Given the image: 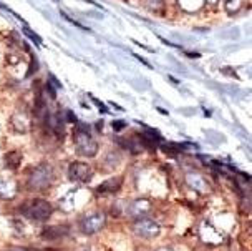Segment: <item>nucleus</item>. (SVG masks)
<instances>
[{"mask_svg": "<svg viewBox=\"0 0 252 251\" xmlns=\"http://www.w3.org/2000/svg\"><path fill=\"white\" fill-rule=\"evenodd\" d=\"M73 143H75V148L78 150L80 155L83 156H94L96 155L98 145L96 142L93 140L92 133H90V128L87 125H78L73 133Z\"/></svg>", "mask_w": 252, "mask_h": 251, "instance_id": "obj_1", "label": "nucleus"}, {"mask_svg": "<svg viewBox=\"0 0 252 251\" xmlns=\"http://www.w3.org/2000/svg\"><path fill=\"white\" fill-rule=\"evenodd\" d=\"M20 212L24 213L27 218H30V219L45 221V219L50 218L53 208H52V205L48 203V201L37 198V200H32V201H29V203L22 205Z\"/></svg>", "mask_w": 252, "mask_h": 251, "instance_id": "obj_2", "label": "nucleus"}, {"mask_svg": "<svg viewBox=\"0 0 252 251\" xmlns=\"http://www.w3.org/2000/svg\"><path fill=\"white\" fill-rule=\"evenodd\" d=\"M53 181V170L50 165H40L32 172L29 186L33 190H43V188L50 186Z\"/></svg>", "mask_w": 252, "mask_h": 251, "instance_id": "obj_3", "label": "nucleus"}, {"mask_svg": "<svg viewBox=\"0 0 252 251\" xmlns=\"http://www.w3.org/2000/svg\"><path fill=\"white\" fill-rule=\"evenodd\" d=\"M106 223V216L105 213H92V215H87L82 221H80V228L85 235H94L105 226Z\"/></svg>", "mask_w": 252, "mask_h": 251, "instance_id": "obj_4", "label": "nucleus"}, {"mask_svg": "<svg viewBox=\"0 0 252 251\" xmlns=\"http://www.w3.org/2000/svg\"><path fill=\"white\" fill-rule=\"evenodd\" d=\"M92 167L83 161H73L68 167V178L75 183H87L92 178Z\"/></svg>", "mask_w": 252, "mask_h": 251, "instance_id": "obj_5", "label": "nucleus"}, {"mask_svg": "<svg viewBox=\"0 0 252 251\" xmlns=\"http://www.w3.org/2000/svg\"><path fill=\"white\" fill-rule=\"evenodd\" d=\"M133 230L138 236H143V238H153V236L159 235V226H158L153 219H148V218L138 219V221L134 223Z\"/></svg>", "mask_w": 252, "mask_h": 251, "instance_id": "obj_6", "label": "nucleus"}, {"mask_svg": "<svg viewBox=\"0 0 252 251\" xmlns=\"http://www.w3.org/2000/svg\"><path fill=\"white\" fill-rule=\"evenodd\" d=\"M30 116L29 113H25V111H17L15 115L12 116V127L15 132H20V133H27L30 130Z\"/></svg>", "mask_w": 252, "mask_h": 251, "instance_id": "obj_7", "label": "nucleus"}, {"mask_svg": "<svg viewBox=\"0 0 252 251\" xmlns=\"http://www.w3.org/2000/svg\"><path fill=\"white\" fill-rule=\"evenodd\" d=\"M121 183H123V180H121L120 177L110 178V180L103 181L101 185L96 188V195H110V193H115V191H118L120 188H121Z\"/></svg>", "mask_w": 252, "mask_h": 251, "instance_id": "obj_8", "label": "nucleus"}, {"mask_svg": "<svg viewBox=\"0 0 252 251\" xmlns=\"http://www.w3.org/2000/svg\"><path fill=\"white\" fill-rule=\"evenodd\" d=\"M70 228L68 226H48L45 228L42 236L45 240H60V238H65L66 235H68Z\"/></svg>", "mask_w": 252, "mask_h": 251, "instance_id": "obj_9", "label": "nucleus"}, {"mask_svg": "<svg viewBox=\"0 0 252 251\" xmlns=\"http://www.w3.org/2000/svg\"><path fill=\"white\" fill-rule=\"evenodd\" d=\"M17 195V183L13 180H0V198L12 200Z\"/></svg>", "mask_w": 252, "mask_h": 251, "instance_id": "obj_10", "label": "nucleus"}, {"mask_svg": "<svg viewBox=\"0 0 252 251\" xmlns=\"http://www.w3.org/2000/svg\"><path fill=\"white\" fill-rule=\"evenodd\" d=\"M22 163V153L19 151H10V153L5 155V167L10 168V170H15L19 168Z\"/></svg>", "mask_w": 252, "mask_h": 251, "instance_id": "obj_11", "label": "nucleus"}, {"mask_svg": "<svg viewBox=\"0 0 252 251\" xmlns=\"http://www.w3.org/2000/svg\"><path fill=\"white\" fill-rule=\"evenodd\" d=\"M161 150H163L166 155H178V153H181V146L176 145V143H163V145H161Z\"/></svg>", "mask_w": 252, "mask_h": 251, "instance_id": "obj_12", "label": "nucleus"}, {"mask_svg": "<svg viewBox=\"0 0 252 251\" xmlns=\"http://www.w3.org/2000/svg\"><path fill=\"white\" fill-rule=\"evenodd\" d=\"M25 34H27V35H29V37H30L32 40H35V42H37V43H38V45H40V43H42V40H40V37H38V35H37V34H33V32H32V30H30V29H25Z\"/></svg>", "mask_w": 252, "mask_h": 251, "instance_id": "obj_13", "label": "nucleus"}, {"mask_svg": "<svg viewBox=\"0 0 252 251\" xmlns=\"http://www.w3.org/2000/svg\"><path fill=\"white\" fill-rule=\"evenodd\" d=\"M125 128V122H113V130L115 132H120V130Z\"/></svg>", "mask_w": 252, "mask_h": 251, "instance_id": "obj_14", "label": "nucleus"}, {"mask_svg": "<svg viewBox=\"0 0 252 251\" xmlns=\"http://www.w3.org/2000/svg\"><path fill=\"white\" fill-rule=\"evenodd\" d=\"M47 92H50V97L52 98H55L57 97V93H55V90H53V87L50 83H47Z\"/></svg>", "mask_w": 252, "mask_h": 251, "instance_id": "obj_15", "label": "nucleus"}, {"mask_svg": "<svg viewBox=\"0 0 252 251\" xmlns=\"http://www.w3.org/2000/svg\"><path fill=\"white\" fill-rule=\"evenodd\" d=\"M7 251H29V250H25V248H10V250H7Z\"/></svg>", "mask_w": 252, "mask_h": 251, "instance_id": "obj_16", "label": "nucleus"}, {"mask_svg": "<svg viewBox=\"0 0 252 251\" xmlns=\"http://www.w3.org/2000/svg\"><path fill=\"white\" fill-rule=\"evenodd\" d=\"M161 251H171V250H161Z\"/></svg>", "mask_w": 252, "mask_h": 251, "instance_id": "obj_17", "label": "nucleus"}]
</instances>
